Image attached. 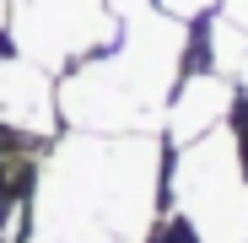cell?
Segmentation results:
<instances>
[{
    "label": "cell",
    "instance_id": "6da1fadb",
    "mask_svg": "<svg viewBox=\"0 0 248 243\" xmlns=\"http://www.w3.org/2000/svg\"><path fill=\"white\" fill-rule=\"evenodd\" d=\"M168 135L60 130L38 162L16 243H151L168 194Z\"/></svg>",
    "mask_w": 248,
    "mask_h": 243
},
{
    "label": "cell",
    "instance_id": "7a4b0ae2",
    "mask_svg": "<svg viewBox=\"0 0 248 243\" xmlns=\"http://www.w3.org/2000/svg\"><path fill=\"white\" fill-rule=\"evenodd\" d=\"M194 65V22L162 11L156 0H124L113 44L54 76L60 130L135 135L162 130L178 76Z\"/></svg>",
    "mask_w": 248,
    "mask_h": 243
},
{
    "label": "cell",
    "instance_id": "3957f363",
    "mask_svg": "<svg viewBox=\"0 0 248 243\" xmlns=\"http://www.w3.org/2000/svg\"><path fill=\"white\" fill-rule=\"evenodd\" d=\"M156 227L178 243H248V151L237 125L168 151V194Z\"/></svg>",
    "mask_w": 248,
    "mask_h": 243
},
{
    "label": "cell",
    "instance_id": "277c9868",
    "mask_svg": "<svg viewBox=\"0 0 248 243\" xmlns=\"http://www.w3.org/2000/svg\"><path fill=\"white\" fill-rule=\"evenodd\" d=\"M113 32H119L113 0H11L0 38L38 70L65 76L87 54L108 49Z\"/></svg>",
    "mask_w": 248,
    "mask_h": 243
},
{
    "label": "cell",
    "instance_id": "5b68a950",
    "mask_svg": "<svg viewBox=\"0 0 248 243\" xmlns=\"http://www.w3.org/2000/svg\"><path fill=\"white\" fill-rule=\"evenodd\" d=\"M232 113H237V81L221 76V70L189 65V70L178 76V87H173L162 135H168V146H189V141H200V135L232 125Z\"/></svg>",
    "mask_w": 248,
    "mask_h": 243
},
{
    "label": "cell",
    "instance_id": "8992f818",
    "mask_svg": "<svg viewBox=\"0 0 248 243\" xmlns=\"http://www.w3.org/2000/svg\"><path fill=\"white\" fill-rule=\"evenodd\" d=\"M0 125L60 135V108H54V76L22 60L6 38H0Z\"/></svg>",
    "mask_w": 248,
    "mask_h": 243
},
{
    "label": "cell",
    "instance_id": "52a82bcc",
    "mask_svg": "<svg viewBox=\"0 0 248 243\" xmlns=\"http://www.w3.org/2000/svg\"><path fill=\"white\" fill-rule=\"evenodd\" d=\"M22 227H27V206H6L0 200V243H16Z\"/></svg>",
    "mask_w": 248,
    "mask_h": 243
},
{
    "label": "cell",
    "instance_id": "ba28073f",
    "mask_svg": "<svg viewBox=\"0 0 248 243\" xmlns=\"http://www.w3.org/2000/svg\"><path fill=\"white\" fill-rule=\"evenodd\" d=\"M162 11H173V16H184V22H200L205 11H216L221 0H156Z\"/></svg>",
    "mask_w": 248,
    "mask_h": 243
},
{
    "label": "cell",
    "instance_id": "9c48e42d",
    "mask_svg": "<svg viewBox=\"0 0 248 243\" xmlns=\"http://www.w3.org/2000/svg\"><path fill=\"white\" fill-rule=\"evenodd\" d=\"M221 11H227L232 22H243V27H248V0H221Z\"/></svg>",
    "mask_w": 248,
    "mask_h": 243
},
{
    "label": "cell",
    "instance_id": "30bf717a",
    "mask_svg": "<svg viewBox=\"0 0 248 243\" xmlns=\"http://www.w3.org/2000/svg\"><path fill=\"white\" fill-rule=\"evenodd\" d=\"M232 81H237V97L248 103V54H243V65H237V76H232Z\"/></svg>",
    "mask_w": 248,
    "mask_h": 243
},
{
    "label": "cell",
    "instance_id": "8fae6325",
    "mask_svg": "<svg viewBox=\"0 0 248 243\" xmlns=\"http://www.w3.org/2000/svg\"><path fill=\"white\" fill-rule=\"evenodd\" d=\"M6 11H11V0H0V32H6Z\"/></svg>",
    "mask_w": 248,
    "mask_h": 243
}]
</instances>
